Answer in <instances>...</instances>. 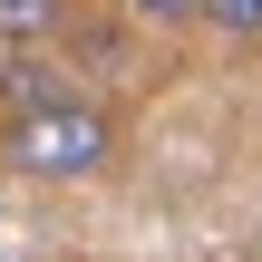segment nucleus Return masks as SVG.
I'll return each instance as SVG.
<instances>
[{"label":"nucleus","mask_w":262,"mask_h":262,"mask_svg":"<svg viewBox=\"0 0 262 262\" xmlns=\"http://www.w3.org/2000/svg\"><path fill=\"white\" fill-rule=\"evenodd\" d=\"M0 156H10L19 175H39V185H88V175L117 156V126H107L97 107H78V97H49V107H19V117H10Z\"/></svg>","instance_id":"f257e3e1"},{"label":"nucleus","mask_w":262,"mask_h":262,"mask_svg":"<svg viewBox=\"0 0 262 262\" xmlns=\"http://www.w3.org/2000/svg\"><path fill=\"white\" fill-rule=\"evenodd\" d=\"M58 19H68V0H0V39H10V49H29V39H49Z\"/></svg>","instance_id":"f03ea898"},{"label":"nucleus","mask_w":262,"mask_h":262,"mask_svg":"<svg viewBox=\"0 0 262 262\" xmlns=\"http://www.w3.org/2000/svg\"><path fill=\"white\" fill-rule=\"evenodd\" d=\"M204 29H224V39H262V0H204Z\"/></svg>","instance_id":"7ed1b4c3"},{"label":"nucleus","mask_w":262,"mask_h":262,"mask_svg":"<svg viewBox=\"0 0 262 262\" xmlns=\"http://www.w3.org/2000/svg\"><path fill=\"white\" fill-rule=\"evenodd\" d=\"M136 19H204V0H126Z\"/></svg>","instance_id":"20e7f679"},{"label":"nucleus","mask_w":262,"mask_h":262,"mask_svg":"<svg viewBox=\"0 0 262 262\" xmlns=\"http://www.w3.org/2000/svg\"><path fill=\"white\" fill-rule=\"evenodd\" d=\"M0 78H10V68H0Z\"/></svg>","instance_id":"39448f33"}]
</instances>
